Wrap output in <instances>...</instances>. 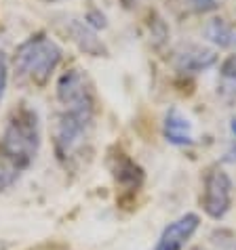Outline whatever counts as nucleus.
I'll use <instances>...</instances> for the list:
<instances>
[{
	"instance_id": "obj_5",
	"label": "nucleus",
	"mask_w": 236,
	"mask_h": 250,
	"mask_svg": "<svg viewBox=\"0 0 236 250\" xmlns=\"http://www.w3.org/2000/svg\"><path fill=\"white\" fill-rule=\"evenodd\" d=\"M91 120L93 114L80 112H64L59 116V122L55 126V151H57L59 160L70 158L72 151L78 147L91 126Z\"/></svg>"
},
{
	"instance_id": "obj_7",
	"label": "nucleus",
	"mask_w": 236,
	"mask_h": 250,
	"mask_svg": "<svg viewBox=\"0 0 236 250\" xmlns=\"http://www.w3.org/2000/svg\"><path fill=\"white\" fill-rule=\"evenodd\" d=\"M64 32L68 34V38L76 42V46L80 51H85L87 55H93V57H103L108 55L106 44L97 38V34L93 27H89L87 21H80L76 17H66L64 19Z\"/></svg>"
},
{
	"instance_id": "obj_13",
	"label": "nucleus",
	"mask_w": 236,
	"mask_h": 250,
	"mask_svg": "<svg viewBox=\"0 0 236 250\" xmlns=\"http://www.w3.org/2000/svg\"><path fill=\"white\" fill-rule=\"evenodd\" d=\"M188 13H211L219 6V0H177Z\"/></svg>"
},
{
	"instance_id": "obj_11",
	"label": "nucleus",
	"mask_w": 236,
	"mask_h": 250,
	"mask_svg": "<svg viewBox=\"0 0 236 250\" xmlns=\"http://www.w3.org/2000/svg\"><path fill=\"white\" fill-rule=\"evenodd\" d=\"M205 36L219 48H236V30L228 25L224 19H211L205 25Z\"/></svg>"
},
{
	"instance_id": "obj_9",
	"label": "nucleus",
	"mask_w": 236,
	"mask_h": 250,
	"mask_svg": "<svg viewBox=\"0 0 236 250\" xmlns=\"http://www.w3.org/2000/svg\"><path fill=\"white\" fill-rule=\"evenodd\" d=\"M163 135L171 145H177V147H186V145L194 143V128L190 118L179 112L177 107H171L165 114Z\"/></svg>"
},
{
	"instance_id": "obj_15",
	"label": "nucleus",
	"mask_w": 236,
	"mask_h": 250,
	"mask_svg": "<svg viewBox=\"0 0 236 250\" xmlns=\"http://www.w3.org/2000/svg\"><path fill=\"white\" fill-rule=\"evenodd\" d=\"M221 74L226 76V78H230L236 82V55H232V57L226 59V63L221 65Z\"/></svg>"
},
{
	"instance_id": "obj_1",
	"label": "nucleus",
	"mask_w": 236,
	"mask_h": 250,
	"mask_svg": "<svg viewBox=\"0 0 236 250\" xmlns=\"http://www.w3.org/2000/svg\"><path fill=\"white\" fill-rule=\"evenodd\" d=\"M38 147H40V128H38L36 112H32L27 107L17 109L4 128L0 149L24 170L36 158Z\"/></svg>"
},
{
	"instance_id": "obj_10",
	"label": "nucleus",
	"mask_w": 236,
	"mask_h": 250,
	"mask_svg": "<svg viewBox=\"0 0 236 250\" xmlns=\"http://www.w3.org/2000/svg\"><path fill=\"white\" fill-rule=\"evenodd\" d=\"M110 168H112V175H114L116 181L124 187H129V189L140 187L143 181V170L129 156H124L122 151H118L116 156H112Z\"/></svg>"
},
{
	"instance_id": "obj_14",
	"label": "nucleus",
	"mask_w": 236,
	"mask_h": 250,
	"mask_svg": "<svg viewBox=\"0 0 236 250\" xmlns=\"http://www.w3.org/2000/svg\"><path fill=\"white\" fill-rule=\"evenodd\" d=\"M87 25L89 27H93V30H99V27H106V17L101 15V13H97V11H91L87 15Z\"/></svg>"
},
{
	"instance_id": "obj_12",
	"label": "nucleus",
	"mask_w": 236,
	"mask_h": 250,
	"mask_svg": "<svg viewBox=\"0 0 236 250\" xmlns=\"http://www.w3.org/2000/svg\"><path fill=\"white\" fill-rule=\"evenodd\" d=\"M19 172H22V168H19V166L13 162L2 149H0V191H4L6 187H11L13 183H15Z\"/></svg>"
},
{
	"instance_id": "obj_4",
	"label": "nucleus",
	"mask_w": 236,
	"mask_h": 250,
	"mask_svg": "<svg viewBox=\"0 0 236 250\" xmlns=\"http://www.w3.org/2000/svg\"><path fill=\"white\" fill-rule=\"evenodd\" d=\"M232 206V179L230 175L213 166L205 177V191H203V208L211 219H224Z\"/></svg>"
},
{
	"instance_id": "obj_8",
	"label": "nucleus",
	"mask_w": 236,
	"mask_h": 250,
	"mask_svg": "<svg viewBox=\"0 0 236 250\" xmlns=\"http://www.w3.org/2000/svg\"><path fill=\"white\" fill-rule=\"evenodd\" d=\"M215 63H217V55L209 51V48H203L196 44L182 46L175 53V67L182 74H200Z\"/></svg>"
},
{
	"instance_id": "obj_3",
	"label": "nucleus",
	"mask_w": 236,
	"mask_h": 250,
	"mask_svg": "<svg viewBox=\"0 0 236 250\" xmlns=\"http://www.w3.org/2000/svg\"><path fill=\"white\" fill-rule=\"evenodd\" d=\"M57 99L66 107V112L93 114V91L80 69H68L57 80Z\"/></svg>"
},
{
	"instance_id": "obj_6",
	"label": "nucleus",
	"mask_w": 236,
	"mask_h": 250,
	"mask_svg": "<svg viewBox=\"0 0 236 250\" xmlns=\"http://www.w3.org/2000/svg\"><path fill=\"white\" fill-rule=\"evenodd\" d=\"M198 225H200L198 214L190 212V214L179 217L177 221H173V223L163 231L161 240H158L154 250H182L190 242L192 235L196 233Z\"/></svg>"
},
{
	"instance_id": "obj_17",
	"label": "nucleus",
	"mask_w": 236,
	"mask_h": 250,
	"mask_svg": "<svg viewBox=\"0 0 236 250\" xmlns=\"http://www.w3.org/2000/svg\"><path fill=\"white\" fill-rule=\"evenodd\" d=\"M120 2H122L124 9H133V6H135L137 2H140V0H120Z\"/></svg>"
},
{
	"instance_id": "obj_2",
	"label": "nucleus",
	"mask_w": 236,
	"mask_h": 250,
	"mask_svg": "<svg viewBox=\"0 0 236 250\" xmlns=\"http://www.w3.org/2000/svg\"><path fill=\"white\" fill-rule=\"evenodd\" d=\"M61 46L45 34L27 38L15 51V67L19 74L36 84H45L61 61Z\"/></svg>"
},
{
	"instance_id": "obj_16",
	"label": "nucleus",
	"mask_w": 236,
	"mask_h": 250,
	"mask_svg": "<svg viewBox=\"0 0 236 250\" xmlns=\"http://www.w3.org/2000/svg\"><path fill=\"white\" fill-rule=\"evenodd\" d=\"M4 88H6V59H4V55L0 53V101H2Z\"/></svg>"
}]
</instances>
